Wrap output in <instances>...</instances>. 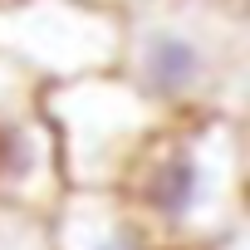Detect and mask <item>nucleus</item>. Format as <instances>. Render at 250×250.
<instances>
[{
    "instance_id": "f257e3e1",
    "label": "nucleus",
    "mask_w": 250,
    "mask_h": 250,
    "mask_svg": "<svg viewBox=\"0 0 250 250\" xmlns=\"http://www.w3.org/2000/svg\"><path fill=\"white\" fill-rule=\"evenodd\" d=\"M152 250H226L240 240L245 118L182 113L147 138L113 187Z\"/></svg>"
},
{
    "instance_id": "f03ea898",
    "label": "nucleus",
    "mask_w": 250,
    "mask_h": 250,
    "mask_svg": "<svg viewBox=\"0 0 250 250\" xmlns=\"http://www.w3.org/2000/svg\"><path fill=\"white\" fill-rule=\"evenodd\" d=\"M118 74L167 118H245L250 15L245 0H138L118 15Z\"/></svg>"
},
{
    "instance_id": "7ed1b4c3",
    "label": "nucleus",
    "mask_w": 250,
    "mask_h": 250,
    "mask_svg": "<svg viewBox=\"0 0 250 250\" xmlns=\"http://www.w3.org/2000/svg\"><path fill=\"white\" fill-rule=\"evenodd\" d=\"M35 108L54 128L69 187H118L147 138L167 123V113L143 98L118 69L49 83L35 93Z\"/></svg>"
},
{
    "instance_id": "20e7f679",
    "label": "nucleus",
    "mask_w": 250,
    "mask_h": 250,
    "mask_svg": "<svg viewBox=\"0 0 250 250\" xmlns=\"http://www.w3.org/2000/svg\"><path fill=\"white\" fill-rule=\"evenodd\" d=\"M118 30L113 10L83 0H0V59L35 88L118 69Z\"/></svg>"
},
{
    "instance_id": "39448f33",
    "label": "nucleus",
    "mask_w": 250,
    "mask_h": 250,
    "mask_svg": "<svg viewBox=\"0 0 250 250\" xmlns=\"http://www.w3.org/2000/svg\"><path fill=\"white\" fill-rule=\"evenodd\" d=\"M64 191H69V182H64L59 143H54V128L44 123V113L35 103L20 113H5L0 118V201L49 216Z\"/></svg>"
},
{
    "instance_id": "423d86ee",
    "label": "nucleus",
    "mask_w": 250,
    "mask_h": 250,
    "mask_svg": "<svg viewBox=\"0 0 250 250\" xmlns=\"http://www.w3.org/2000/svg\"><path fill=\"white\" fill-rule=\"evenodd\" d=\"M54 250H152L113 187H69L49 211Z\"/></svg>"
},
{
    "instance_id": "0eeeda50",
    "label": "nucleus",
    "mask_w": 250,
    "mask_h": 250,
    "mask_svg": "<svg viewBox=\"0 0 250 250\" xmlns=\"http://www.w3.org/2000/svg\"><path fill=\"white\" fill-rule=\"evenodd\" d=\"M0 250H54L49 240V216L20 211L0 201Z\"/></svg>"
},
{
    "instance_id": "6e6552de",
    "label": "nucleus",
    "mask_w": 250,
    "mask_h": 250,
    "mask_svg": "<svg viewBox=\"0 0 250 250\" xmlns=\"http://www.w3.org/2000/svg\"><path fill=\"white\" fill-rule=\"evenodd\" d=\"M35 83L15 69V64H5V59H0V118H5V113H20V108H30L35 103Z\"/></svg>"
},
{
    "instance_id": "1a4fd4ad",
    "label": "nucleus",
    "mask_w": 250,
    "mask_h": 250,
    "mask_svg": "<svg viewBox=\"0 0 250 250\" xmlns=\"http://www.w3.org/2000/svg\"><path fill=\"white\" fill-rule=\"evenodd\" d=\"M83 5H98V10H113V15H123V10H133L138 0H83Z\"/></svg>"
}]
</instances>
